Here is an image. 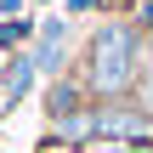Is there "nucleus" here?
<instances>
[{"instance_id": "f257e3e1", "label": "nucleus", "mask_w": 153, "mask_h": 153, "mask_svg": "<svg viewBox=\"0 0 153 153\" xmlns=\"http://www.w3.org/2000/svg\"><path fill=\"white\" fill-rule=\"evenodd\" d=\"M131 57H136L131 28H102L97 45H91V79H97L102 91H119V85L131 79Z\"/></svg>"}, {"instance_id": "f03ea898", "label": "nucleus", "mask_w": 153, "mask_h": 153, "mask_svg": "<svg viewBox=\"0 0 153 153\" xmlns=\"http://www.w3.org/2000/svg\"><path fill=\"white\" fill-rule=\"evenodd\" d=\"M91 125L102 142H153V119L125 114V108H102V114H91Z\"/></svg>"}, {"instance_id": "7ed1b4c3", "label": "nucleus", "mask_w": 153, "mask_h": 153, "mask_svg": "<svg viewBox=\"0 0 153 153\" xmlns=\"http://www.w3.org/2000/svg\"><path fill=\"white\" fill-rule=\"evenodd\" d=\"M40 68H57L62 62V23H45V40H40Z\"/></svg>"}, {"instance_id": "20e7f679", "label": "nucleus", "mask_w": 153, "mask_h": 153, "mask_svg": "<svg viewBox=\"0 0 153 153\" xmlns=\"http://www.w3.org/2000/svg\"><path fill=\"white\" fill-rule=\"evenodd\" d=\"M28 79H34V57H17V68L6 74V91L17 97V91H28Z\"/></svg>"}, {"instance_id": "39448f33", "label": "nucleus", "mask_w": 153, "mask_h": 153, "mask_svg": "<svg viewBox=\"0 0 153 153\" xmlns=\"http://www.w3.org/2000/svg\"><path fill=\"white\" fill-rule=\"evenodd\" d=\"M91 153H153V142H91Z\"/></svg>"}]
</instances>
